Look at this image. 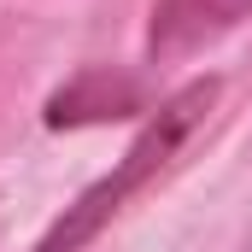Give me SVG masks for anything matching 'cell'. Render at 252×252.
Segmentation results:
<instances>
[{
    "label": "cell",
    "instance_id": "cell-1",
    "mask_svg": "<svg viewBox=\"0 0 252 252\" xmlns=\"http://www.w3.org/2000/svg\"><path fill=\"white\" fill-rule=\"evenodd\" d=\"M217 94H223L217 76H193L188 88H176V94L147 118V129L129 141V153L118 158V170H106L94 188L76 193V199L64 205V217L35 241V252H82V247H88V241H94V235L129 205V199H135V193H141L170 158H176V153H182V147H188V135L205 124V112L217 106Z\"/></svg>",
    "mask_w": 252,
    "mask_h": 252
},
{
    "label": "cell",
    "instance_id": "cell-2",
    "mask_svg": "<svg viewBox=\"0 0 252 252\" xmlns=\"http://www.w3.org/2000/svg\"><path fill=\"white\" fill-rule=\"evenodd\" d=\"M241 18H252V0H153L147 53L153 59H188L199 47L223 41Z\"/></svg>",
    "mask_w": 252,
    "mask_h": 252
},
{
    "label": "cell",
    "instance_id": "cell-3",
    "mask_svg": "<svg viewBox=\"0 0 252 252\" xmlns=\"http://www.w3.org/2000/svg\"><path fill=\"white\" fill-rule=\"evenodd\" d=\"M141 112V82L135 76H118L106 64L82 70L76 82H64L59 94L47 100V129H76V124H106V118H129Z\"/></svg>",
    "mask_w": 252,
    "mask_h": 252
}]
</instances>
